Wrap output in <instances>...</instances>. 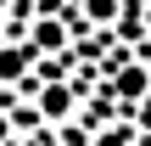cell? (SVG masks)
I'll return each mask as SVG.
<instances>
[{"instance_id": "3", "label": "cell", "mask_w": 151, "mask_h": 146, "mask_svg": "<svg viewBox=\"0 0 151 146\" xmlns=\"http://www.w3.org/2000/svg\"><path fill=\"white\" fill-rule=\"evenodd\" d=\"M90 17H95V23H112V17H118V0H90Z\"/></svg>"}, {"instance_id": "2", "label": "cell", "mask_w": 151, "mask_h": 146, "mask_svg": "<svg viewBox=\"0 0 151 146\" xmlns=\"http://www.w3.org/2000/svg\"><path fill=\"white\" fill-rule=\"evenodd\" d=\"M140 90H146V73H134V68L118 73V96H140Z\"/></svg>"}, {"instance_id": "1", "label": "cell", "mask_w": 151, "mask_h": 146, "mask_svg": "<svg viewBox=\"0 0 151 146\" xmlns=\"http://www.w3.org/2000/svg\"><path fill=\"white\" fill-rule=\"evenodd\" d=\"M67 107H73V96L56 84V90H45V118H67Z\"/></svg>"}]
</instances>
